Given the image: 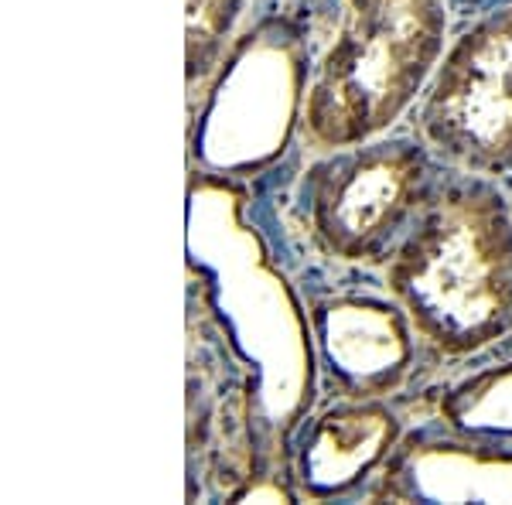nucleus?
I'll return each mask as SVG.
<instances>
[{"mask_svg":"<svg viewBox=\"0 0 512 505\" xmlns=\"http://www.w3.org/2000/svg\"><path fill=\"white\" fill-rule=\"evenodd\" d=\"M427 147L472 175L512 168V11L468 31L417 113Z\"/></svg>","mask_w":512,"mask_h":505,"instance_id":"4","label":"nucleus"},{"mask_svg":"<svg viewBox=\"0 0 512 505\" xmlns=\"http://www.w3.org/2000/svg\"><path fill=\"white\" fill-rule=\"evenodd\" d=\"M349 21L308 96L318 147H349L393 123L441 52V0H345Z\"/></svg>","mask_w":512,"mask_h":505,"instance_id":"2","label":"nucleus"},{"mask_svg":"<svg viewBox=\"0 0 512 505\" xmlns=\"http://www.w3.org/2000/svg\"><path fill=\"white\" fill-rule=\"evenodd\" d=\"M431 188L427 147L417 140L349 144L311 171L308 209L338 260H379L400 243Z\"/></svg>","mask_w":512,"mask_h":505,"instance_id":"3","label":"nucleus"},{"mask_svg":"<svg viewBox=\"0 0 512 505\" xmlns=\"http://www.w3.org/2000/svg\"><path fill=\"white\" fill-rule=\"evenodd\" d=\"M393 434V417L379 407L335 410L304 444V482L315 492H338L352 485L359 471H366L386 444H393Z\"/></svg>","mask_w":512,"mask_h":505,"instance_id":"7","label":"nucleus"},{"mask_svg":"<svg viewBox=\"0 0 512 505\" xmlns=\"http://www.w3.org/2000/svg\"><path fill=\"white\" fill-rule=\"evenodd\" d=\"M328 362L359 396L393 386L407 372L410 342L393 308L373 301H335L321 311Z\"/></svg>","mask_w":512,"mask_h":505,"instance_id":"6","label":"nucleus"},{"mask_svg":"<svg viewBox=\"0 0 512 505\" xmlns=\"http://www.w3.org/2000/svg\"><path fill=\"white\" fill-rule=\"evenodd\" d=\"M304 65L280 24H263L236 48L202 123V157L219 171H250L284 151L301 99Z\"/></svg>","mask_w":512,"mask_h":505,"instance_id":"5","label":"nucleus"},{"mask_svg":"<svg viewBox=\"0 0 512 505\" xmlns=\"http://www.w3.org/2000/svg\"><path fill=\"white\" fill-rule=\"evenodd\" d=\"M383 280L434 349L465 355L495 342L512 328V209L485 175L434 181Z\"/></svg>","mask_w":512,"mask_h":505,"instance_id":"1","label":"nucleus"},{"mask_svg":"<svg viewBox=\"0 0 512 505\" xmlns=\"http://www.w3.org/2000/svg\"><path fill=\"white\" fill-rule=\"evenodd\" d=\"M448 413L454 424L468 430L512 434V366L461 386L448 400Z\"/></svg>","mask_w":512,"mask_h":505,"instance_id":"8","label":"nucleus"}]
</instances>
